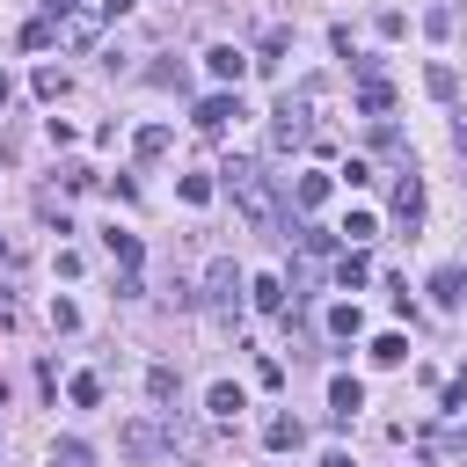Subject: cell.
I'll use <instances>...</instances> for the list:
<instances>
[{"label": "cell", "instance_id": "cell-26", "mask_svg": "<svg viewBox=\"0 0 467 467\" xmlns=\"http://www.w3.org/2000/svg\"><path fill=\"white\" fill-rule=\"evenodd\" d=\"M51 328H80V306L73 299H51Z\"/></svg>", "mask_w": 467, "mask_h": 467}, {"label": "cell", "instance_id": "cell-23", "mask_svg": "<svg viewBox=\"0 0 467 467\" xmlns=\"http://www.w3.org/2000/svg\"><path fill=\"white\" fill-rule=\"evenodd\" d=\"M343 234H350V248H358V241H372L379 226H372V212H350V219H343Z\"/></svg>", "mask_w": 467, "mask_h": 467}, {"label": "cell", "instance_id": "cell-19", "mask_svg": "<svg viewBox=\"0 0 467 467\" xmlns=\"http://www.w3.org/2000/svg\"><path fill=\"white\" fill-rule=\"evenodd\" d=\"M139 153L161 161V153H168V124H146V131H139Z\"/></svg>", "mask_w": 467, "mask_h": 467}, {"label": "cell", "instance_id": "cell-20", "mask_svg": "<svg viewBox=\"0 0 467 467\" xmlns=\"http://www.w3.org/2000/svg\"><path fill=\"white\" fill-rule=\"evenodd\" d=\"M372 358H379V365H401V358H409V336H379Z\"/></svg>", "mask_w": 467, "mask_h": 467}, {"label": "cell", "instance_id": "cell-18", "mask_svg": "<svg viewBox=\"0 0 467 467\" xmlns=\"http://www.w3.org/2000/svg\"><path fill=\"white\" fill-rule=\"evenodd\" d=\"M51 467H88V445H80V438H58V445H51Z\"/></svg>", "mask_w": 467, "mask_h": 467}, {"label": "cell", "instance_id": "cell-15", "mask_svg": "<svg viewBox=\"0 0 467 467\" xmlns=\"http://www.w3.org/2000/svg\"><path fill=\"white\" fill-rule=\"evenodd\" d=\"M204 401H212V416H241V387H234V379H219Z\"/></svg>", "mask_w": 467, "mask_h": 467}, {"label": "cell", "instance_id": "cell-9", "mask_svg": "<svg viewBox=\"0 0 467 467\" xmlns=\"http://www.w3.org/2000/svg\"><path fill=\"white\" fill-rule=\"evenodd\" d=\"M204 66H212V80H241V73H248V58H241L234 44H212V51H204Z\"/></svg>", "mask_w": 467, "mask_h": 467}, {"label": "cell", "instance_id": "cell-24", "mask_svg": "<svg viewBox=\"0 0 467 467\" xmlns=\"http://www.w3.org/2000/svg\"><path fill=\"white\" fill-rule=\"evenodd\" d=\"M146 394H153V401H168V394H175V372H168V365H153V372H146Z\"/></svg>", "mask_w": 467, "mask_h": 467}, {"label": "cell", "instance_id": "cell-6", "mask_svg": "<svg viewBox=\"0 0 467 467\" xmlns=\"http://www.w3.org/2000/svg\"><path fill=\"white\" fill-rule=\"evenodd\" d=\"M394 219H401V226H416V219H423V182H416V168L394 182Z\"/></svg>", "mask_w": 467, "mask_h": 467}, {"label": "cell", "instance_id": "cell-1", "mask_svg": "<svg viewBox=\"0 0 467 467\" xmlns=\"http://www.w3.org/2000/svg\"><path fill=\"white\" fill-rule=\"evenodd\" d=\"M219 175H226V190L241 197L248 226H277V197H270V182H263V168H255V161H226Z\"/></svg>", "mask_w": 467, "mask_h": 467}, {"label": "cell", "instance_id": "cell-12", "mask_svg": "<svg viewBox=\"0 0 467 467\" xmlns=\"http://www.w3.org/2000/svg\"><path fill=\"white\" fill-rule=\"evenodd\" d=\"M423 88H431L438 102H452V95H460V73H452V66H423Z\"/></svg>", "mask_w": 467, "mask_h": 467}, {"label": "cell", "instance_id": "cell-11", "mask_svg": "<svg viewBox=\"0 0 467 467\" xmlns=\"http://www.w3.org/2000/svg\"><path fill=\"white\" fill-rule=\"evenodd\" d=\"M365 277H372V263H365L358 248H343V255H336V285H343V292H358Z\"/></svg>", "mask_w": 467, "mask_h": 467}, {"label": "cell", "instance_id": "cell-25", "mask_svg": "<svg viewBox=\"0 0 467 467\" xmlns=\"http://www.w3.org/2000/svg\"><path fill=\"white\" fill-rule=\"evenodd\" d=\"M255 306H285V285L277 277H255Z\"/></svg>", "mask_w": 467, "mask_h": 467}, {"label": "cell", "instance_id": "cell-28", "mask_svg": "<svg viewBox=\"0 0 467 467\" xmlns=\"http://www.w3.org/2000/svg\"><path fill=\"white\" fill-rule=\"evenodd\" d=\"M321 467H350V452H328V460H321Z\"/></svg>", "mask_w": 467, "mask_h": 467}, {"label": "cell", "instance_id": "cell-29", "mask_svg": "<svg viewBox=\"0 0 467 467\" xmlns=\"http://www.w3.org/2000/svg\"><path fill=\"white\" fill-rule=\"evenodd\" d=\"M0 102H7V73H0Z\"/></svg>", "mask_w": 467, "mask_h": 467}, {"label": "cell", "instance_id": "cell-8", "mask_svg": "<svg viewBox=\"0 0 467 467\" xmlns=\"http://www.w3.org/2000/svg\"><path fill=\"white\" fill-rule=\"evenodd\" d=\"M431 299H438V306H460V299H467V270H460V263H445V270L431 277Z\"/></svg>", "mask_w": 467, "mask_h": 467}, {"label": "cell", "instance_id": "cell-16", "mask_svg": "<svg viewBox=\"0 0 467 467\" xmlns=\"http://www.w3.org/2000/svg\"><path fill=\"white\" fill-rule=\"evenodd\" d=\"M358 328H365L358 306H328V336H358Z\"/></svg>", "mask_w": 467, "mask_h": 467}, {"label": "cell", "instance_id": "cell-5", "mask_svg": "<svg viewBox=\"0 0 467 467\" xmlns=\"http://www.w3.org/2000/svg\"><path fill=\"white\" fill-rule=\"evenodd\" d=\"M168 438H175V423H168V431H161V423H131V431H124V452H131V460H153Z\"/></svg>", "mask_w": 467, "mask_h": 467}, {"label": "cell", "instance_id": "cell-7", "mask_svg": "<svg viewBox=\"0 0 467 467\" xmlns=\"http://www.w3.org/2000/svg\"><path fill=\"white\" fill-rule=\"evenodd\" d=\"M358 109H365V117H387V109H394V88H387L379 73H365V80H358Z\"/></svg>", "mask_w": 467, "mask_h": 467}, {"label": "cell", "instance_id": "cell-2", "mask_svg": "<svg viewBox=\"0 0 467 467\" xmlns=\"http://www.w3.org/2000/svg\"><path fill=\"white\" fill-rule=\"evenodd\" d=\"M241 292H248V277H241L234 263H212V277H204V306L234 321V314H241Z\"/></svg>", "mask_w": 467, "mask_h": 467}, {"label": "cell", "instance_id": "cell-3", "mask_svg": "<svg viewBox=\"0 0 467 467\" xmlns=\"http://www.w3.org/2000/svg\"><path fill=\"white\" fill-rule=\"evenodd\" d=\"M234 117H241V95H204L197 102V131H226Z\"/></svg>", "mask_w": 467, "mask_h": 467}, {"label": "cell", "instance_id": "cell-10", "mask_svg": "<svg viewBox=\"0 0 467 467\" xmlns=\"http://www.w3.org/2000/svg\"><path fill=\"white\" fill-rule=\"evenodd\" d=\"M328 409H336V423H350V416L365 409V387H358V379H336V387H328Z\"/></svg>", "mask_w": 467, "mask_h": 467}, {"label": "cell", "instance_id": "cell-22", "mask_svg": "<svg viewBox=\"0 0 467 467\" xmlns=\"http://www.w3.org/2000/svg\"><path fill=\"white\" fill-rule=\"evenodd\" d=\"M182 204H212V175H182Z\"/></svg>", "mask_w": 467, "mask_h": 467}, {"label": "cell", "instance_id": "cell-17", "mask_svg": "<svg viewBox=\"0 0 467 467\" xmlns=\"http://www.w3.org/2000/svg\"><path fill=\"white\" fill-rule=\"evenodd\" d=\"M66 394H73V409H95V401H102V379H95V372H80Z\"/></svg>", "mask_w": 467, "mask_h": 467}, {"label": "cell", "instance_id": "cell-4", "mask_svg": "<svg viewBox=\"0 0 467 467\" xmlns=\"http://www.w3.org/2000/svg\"><path fill=\"white\" fill-rule=\"evenodd\" d=\"M263 445H270V452H299V445H306V423H299V416H270V423H263Z\"/></svg>", "mask_w": 467, "mask_h": 467}, {"label": "cell", "instance_id": "cell-27", "mask_svg": "<svg viewBox=\"0 0 467 467\" xmlns=\"http://www.w3.org/2000/svg\"><path fill=\"white\" fill-rule=\"evenodd\" d=\"M452 146H460V161H467V109L452 117Z\"/></svg>", "mask_w": 467, "mask_h": 467}, {"label": "cell", "instance_id": "cell-14", "mask_svg": "<svg viewBox=\"0 0 467 467\" xmlns=\"http://www.w3.org/2000/svg\"><path fill=\"white\" fill-rule=\"evenodd\" d=\"M102 241H109V255H117L124 270H139V234H124V226H109Z\"/></svg>", "mask_w": 467, "mask_h": 467}, {"label": "cell", "instance_id": "cell-21", "mask_svg": "<svg viewBox=\"0 0 467 467\" xmlns=\"http://www.w3.org/2000/svg\"><path fill=\"white\" fill-rule=\"evenodd\" d=\"M36 95H44V102H58V95H66V73H58V66H44V73H36Z\"/></svg>", "mask_w": 467, "mask_h": 467}, {"label": "cell", "instance_id": "cell-13", "mask_svg": "<svg viewBox=\"0 0 467 467\" xmlns=\"http://www.w3.org/2000/svg\"><path fill=\"white\" fill-rule=\"evenodd\" d=\"M321 197H328V175H299V182H292V204H299V212H314Z\"/></svg>", "mask_w": 467, "mask_h": 467}]
</instances>
